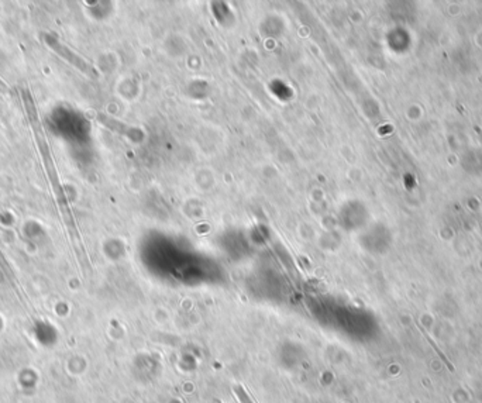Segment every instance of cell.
<instances>
[{"mask_svg":"<svg viewBox=\"0 0 482 403\" xmlns=\"http://www.w3.org/2000/svg\"><path fill=\"white\" fill-rule=\"evenodd\" d=\"M44 40H45V43H47L48 47H51L56 54H58L60 56H63V58L67 60L71 65L79 68V69L83 71L85 74H89V75L94 74V71H92V68L89 67V64L85 63V61L80 58V56H78V55H76L74 51H71L68 47H65L64 44H61V41H58V40L54 39V37H48V36H45Z\"/></svg>","mask_w":482,"mask_h":403,"instance_id":"1","label":"cell"},{"mask_svg":"<svg viewBox=\"0 0 482 403\" xmlns=\"http://www.w3.org/2000/svg\"><path fill=\"white\" fill-rule=\"evenodd\" d=\"M5 86H6L5 82H3L2 79H0V89H5Z\"/></svg>","mask_w":482,"mask_h":403,"instance_id":"2","label":"cell"}]
</instances>
